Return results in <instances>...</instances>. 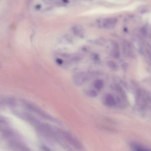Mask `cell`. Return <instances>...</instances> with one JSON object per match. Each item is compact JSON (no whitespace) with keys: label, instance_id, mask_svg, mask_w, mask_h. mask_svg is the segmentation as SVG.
<instances>
[{"label":"cell","instance_id":"7c38bea8","mask_svg":"<svg viewBox=\"0 0 151 151\" xmlns=\"http://www.w3.org/2000/svg\"><path fill=\"white\" fill-rule=\"evenodd\" d=\"M108 64H109V66H110V67H112V68H113V69H115V68L116 67V64H115L114 62H113L112 61H110Z\"/></svg>","mask_w":151,"mask_h":151},{"label":"cell","instance_id":"5b68a950","mask_svg":"<svg viewBox=\"0 0 151 151\" xmlns=\"http://www.w3.org/2000/svg\"><path fill=\"white\" fill-rule=\"evenodd\" d=\"M117 22H118V20L116 18H113V17L107 18L103 21L102 25L104 28L107 29H110L114 27L116 24Z\"/></svg>","mask_w":151,"mask_h":151},{"label":"cell","instance_id":"30bf717a","mask_svg":"<svg viewBox=\"0 0 151 151\" xmlns=\"http://www.w3.org/2000/svg\"><path fill=\"white\" fill-rule=\"evenodd\" d=\"M45 1L48 3L54 4H59L62 3H64L63 0H45Z\"/></svg>","mask_w":151,"mask_h":151},{"label":"cell","instance_id":"52a82bcc","mask_svg":"<svg viewBox=\"0 0 151 151\" xmlns=\"http://www.w3.org/2000/svg\"><path fill=\"white\" fill-rule=\"evenodd\" d=\"M103 85H104V82L102 80H98L94 83L95 88L97 90H100L102 89V88L103 87Z\"/></svg>","mask_w":151,"mask_h":151},{"label":"cell","instance_id":"6da1fadb","mask_svg":"<svg viewBox=\"0 0 151 151\" xmlns=\"http://www.w3.org/2000/svg\"><path fill=\"white\" fill-rule=\"evenodd\" d=\"M60 132L64 140H65L66 142L67 141L72 146L78 149H83V146L81 143L77 139H76L74 136H73L70 133L65 131H61V130H60Z\"/></svg>","mask_w":151,"mask_h":151},{"label":"cell","instance_id":"8992f818","mask_svg":"<svg viewBox=\"0 0 151 151\" xmlns=\"http://www.w3.org/2000/svg\"><path fill=\"white\" fill-rule=\"evenodd\" d=\"M106 103L109 106H113L116 105V101L113 96L111 95H108L105 98Z\"/></svg>","mask_w":151,"mask_h":151},{"label":"cell","instance_id":"8fae6325","mask_svg":"<svg viewBox=\"0 0 151 151\" xmlns=\"http://www.w3.org/2000/svg\"><path fill=\"white\" fill-rule=\"evenodd\" d=\"M87 95L89 97L94 98V97H96L97 96V93L95 90H94L93 89H90V90H89L87 92Z\"/></svg>","mask_w":151,"mask_h":151},{"label":"cell","instance_id":"ba28073f","mask_svg":"<svg viewBox=\"0 0 151 151\" xmlns=\"http://www.w3.org/2000/svg\"><path fill=\"white\" fill-rule=\"evenodd\" d=\"M132 147L133 150H146V149L142 146L141 145H139L138 144H133L132 146Z\"/></svg>","mask_w":151,"mask_h":151},{"label":"cell","instance_id":"3957f363","mask_svg":"<svg viewBox=\"0 0 151 151\" xmlns=\"http://www.w3.org/2000/svg\"><path fill=\"white\" fill-rule=\"evenodd\" d=\"M28 105L29 106L30 109H31L32 111L37 113V114L40 115L41 117H42V118H44L47 120H50L51 122H57V120H56L55 119L52 118L51 116L48 115L47 113H46L44 110L40 109L39 108H38V107H37L34 105Z\"/></svg>","mask_w":151,"mask_h":151},{"label":"cell","instance_id":"7a4b0ae2","mask_svg":"<svg viewBox=\"0 0 151 151\" xmlns=\"http://www.w3.org/2000/svg\"><path fill=\"white\" fill-rule=\"evenodd\" d=\"M137 105L140 109H145L149 102V96L144 91H139L137 93Z\"/></svg>","mask_w":151,"mask_h":151},{"label":"cell","instance_id":"9c48e42d","mask_svg":"<svg viewBox=\"0 0 151 151\" xmlns=\"http://www.w3.org/2000/svg\"><path fill=\"white\" fill-rule=\"evenodd\" d=\"M73 31L75 34H77V35L80 36V34H82V30L79 26H75L73 28Z\"/></svg>","mask_w":151,"mask_h":151},{"label":"cell","instance_id":"277c9868","mask_svg":"<svg viewBox=\"0 0 151 151\" xmlns=\"http://www.w3.org/2000/svg\"><path fill=\"white\" fill-rule=\"evenodd\" d=\"M88 76L84 73H79L76 74L74 76V84L78 86H81L85 83L88 79Z\"/></svg>","mask_w":151,"mask_h":151}]
</instances>
